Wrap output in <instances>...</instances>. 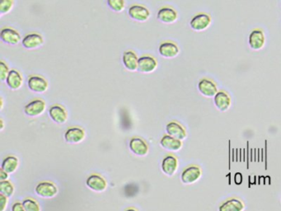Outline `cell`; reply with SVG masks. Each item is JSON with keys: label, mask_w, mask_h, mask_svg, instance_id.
Masks as SVG:
<instances>
[{"label": "cell", "mask_w": 281, "mask_h": 211, "mask_svg": "<svg viewBox=\"0 0 281 211\" xmlns=\"http://www.w3.org/2000/svg\"><path fill=\"white\" fill-rule=\"evenodd\" d=\"M43 44H44V39L40 34H37V33H30L21 40V45L27 50L39 48L42 46Z\"/></svg>", "instance_id": "ffe728a7"}, {"label": "cell", "mask_w": 281, "mask_h": 211, "mask_svg": "<svg viewBox=\"0 0 281 211\" xmlns=\"http://www.w3.org/2000/svg\"><path fill=\"white\" fill-rule=\"evenodd\" d=\"M49 115L54 122L64 124L67 121L68 113L66 110L60 105H54L49 109Z\"/></svg>", "instance_id": "d6986e66"}, {"label": "cell", "mask_w": 281, "mask_h": 211, "mask_svg": "<svg viewBox=\"0 0 281 211\" xmlns=\"http://www.w3.org/2000/svg\"><path fill=\"white\" fill-rule=\"evenodd\" d=\"M0 101H1V108H0V109L3 110V105H4V103H3V97H1V98H0Z\"/></svg>", "instance_id": "d590c367"}, {"label": "cell", "mask_w": 281, "mask_h": 211, "mask_svg": "<svg viewBox=\"0 0 281 211\" xmlns=\"http://www.w3.org/2000/svg\"><path fill=\"white\" fill-rule=\"evenodd\" d=\"M122 62H123L125 68L129 71L134 72L138 70L139 58L137 57L136 54L134 53V51H125L122 56Z\"/></svg>", "instance_id": "603a6c76"}, {"label": "cell", "mask_w": 281, "mask_h": 211, "mask_svg": "<svg viewBox=\"0 0 281 211\" xmlns=\"http://www.w3.org/2000/svg\"><path fill=\"white\" fill-rule=\"evenodd\" d=\"M126 211H139L137 209L134 208V207H131V208L126 209Z\"/></svg>", "instance_id": "e575fe53"}, {"label": "cell", "mask_w": 281, "mask_h": 211, "mask_svg": "<svg viewBox=\"0 0 281 211\" xmlns=\"http://www.w3.org/2000/svg\"><path fill=\"white\" fill-rule=\"evenodd\" d=\"M14 1L13 0H3L0 3V14L1 16L3 14H7L12 10L14 7Z\"/></svg>", "instance_id": "f1b7e54d"}, {"label": "cell", "mask_w": 281, "mask_h": 211, "mask_svg": "<svg viewBox=\"0 0 281 211\" xmlns=\"http://www.w3.org/2000/svg\"><path fill=\"white\" fill-rule=\"evenodd\" d=\"M157 68H158V61L154 57L150 56L139 57L137 71L142 74H150L155 71Z\"/></svg>", "instance_id": "8fae6325"}, {"label": "cell", "mask_w": 281, "mask_h": 211, "mask_svg": "<svg viewBox=\"0 0 281 211\" xmlns=\"http://www.w3.org/2000/svg\"><path fill=\"white\" fill-rule=\"evenodd\" d=\"M211 21V17L209 16V14L201 13L193 17L190 21V27L194 31L202 32L210 26Z\"/></svg>", "instance_id": "277c9868"}, {"label": "cell", "mask_w": 281, "mask_h": 211, "mask_svg": "<svg viewBox=\"0 0 281 211\" xmlns=\"http://www.w3.org/2000/svg\"><path fill=\"white\" fill-rule=\"evenodd\" d=\"M0 38L3 42L10 46H16L21 40H22L19 32L10 27H5L1 30Z\"/></svg>", "instance_id": "4fadbf2b"}, {"label": "cell", "mask_w": 281, "mask_h": 211, "mask_svg": "<svg viewBox=\"0 0 281 211\" xmlns=\"http://www.w3.org/2000/svg\"><path fill=\"white\" fill-rule=\"evenodd\" d=\"M129 16L134 21L145 22L150 18V12L146 7L139 4H134L129 8Z\"/></svg>", "instance_id": "52a82bcc"}, {"label": "cell", "mask_w": 281, "mask_h": 211, "mask_svg": "<svg viewBox=\"0 0 281 211\" xmlns=\"http://www.w3.org/2000/svg\"><path fill=\"white\" fill-rule=\"evenodd\" d=\"M202 176V169L197 165L186 168L181 174V181L185 185H191L197 182Z\"/></svg>", "instance_id": "7a4b0ae2"}, {"label": "cell", "mask_w": 281, "mask_h": 211, "mask_svg": "<svg viewBox=\"0 0 281 211\" xmlns=\"http://www.w3.org/2000/svg\"><path fill=\"white\" fill-rule=\"evenodd\" d=\"M86 133L81 127H70L64 133V140L68 144H77L85 139Z\"/></svg>", "instance_id": "ba28073f"}, {"label": "cell", "mask_w": 281, "mask_h": 211, "mask_svg": "<svg viewBox=\"0 0 281 211\" xmlns=\"http://www.w3.org/2000/svg\"><path fill=\"white\" fill-rule=\"evenodd\" d=\"M158 52L161 57L166 59H172L177 57L180 53V49L177 44L172 41H165L158 47Z\"/></svg>", "instance_id": "5bb4252c"}, {"label": "cell", "mask_w": 281, "mask_h": 211, "mask_svg": "<svg viewBox=\"0 0 281 211\" xmlns=\"http://www.w3.org/2000/svg\"><path fill=\"white\" fill-rule=\"evenodd\" d=\"M27 86L31 91L36 94H44L48 89V82L39 75H32L28 77Z\"/></svg>", "instance_id": "5b68a950"}, {"label": "cell", "mask_w": 281, "mask_h": 211, "mask_svg": "<svg viewBox=\"0 0 281 211\" xmlns=\"http://www.w3.org/2000/svg\"><path fill=\"white\" fill-rule=\"evenodd\" d=\"M157 19L158 21L165 24H171L177 21L178 19V14L174 8L164 7L158 10Z\"/></svg>", "instance_id": "2e32d148"}, {"label": "cell", "mask_w": 281, "mask_h": 211, "mask_svg": "<svg viewBox=\"0 0 281 211\" xmlns=\"http://www.w3.org/2000/svg\"><path fill=\"white\" fill-rule=\"evenodd\" d=\"M23 83V78L21 74L16 70H10L6 79V84L12 90H19Z\"/></svg>", "instance_id": "cb8c5ba5"}, {"label": "cell", "mask_w": 281, "mask_h": 211, "mask_svg": "<svg viewBox=\"0 0 281 211\" xmlns=\"http://www.w3.org/2000/svg\"><path fill=\"white\" fill-rule=\"evenodd\" d=\"M0 194L7 198H10L14 195V187L9 181L0 182Z\"/></svg>", "instance_id": "484cf974"}, {"label": "cell", "mask_w": 281, "mask_h": 211, "mask_svg": "<svg viewBox=\"0 0 281 211\" xmlns=\"http://www.w3.org/2000/svg\"><path fill=\"white\" fill-rule=\"evenodd\" d=\"M22 206L26 211H41L39 203L32 198H27L22 201Z\"/></svg>", "instance_id": "4316f807"}, {"label": "cell", "mask_w": 281, "mask_h": 211, "mask_svg": "<svg viewBox=\"0 0 281 211\" xmlns=\"http://www.w3.org/2000/svg\"><path fill=\"white\" fill-rule=\"evenodd\" d=\"M11 211H26L24 207L22 206V203L20 202H15V203L12 206Z\"/></svg>", "instance_id": "1f68e13d"}, {"label": "cell", "mask_w": 281, "mask_h": 211, "mask_svg": "<svg viewBox=\"0 0 281 211\" xmlns=\"http://www.w3.org/2000/svg\"><path fill=\"white\" fill-rule=\"evenodd\" d=\"M9 72L10 70H8V65L3 61L0 62V78L2 82H6Z\"/></svg>", "instance_id": "f546056e"}, {"label": "cell", "mask_w": 281, "mask_h": 211, "mask_svg": "<svg viewBox=\"0 0 281 211\" xmlns=\"http://www.w3.org/2000/svg\"><path fill=\"white\" fill-rule=\"evenodd\" d=\"M161 147L169 152H177L182 150L183 144L179 139H175L169 134H165L160 139Z\"/></svg>", "instance_id": "44dd1931"}, {"label": "cell", "mask_w": 281, "mask_h": 211, "mask_svg": "<svg viewBox=\"0 0 281 211\" xmlns=\"http://www.w3.org/2000/svg\"><path fill=\"white\" fill-rule=\"evenodd\" d=\"M46 104L41 99H36L29 103H27L24 107V113L30 117H37L42 115L46 111Z\"/></svg>", "instance_id": "8992f818"}, {"label": "cell", "mask_w": 281, "mask_h": 211, "mask_svg": "<svg viewBox=\"0 0 281 211\" xmlns=\"http://www.w3.org/2000/svg\"><path fill=\"white\" fill-rule=\"evenodd\" d=\"M0 203H1V211H5L8 206V198L0 194Z\"/></svg>", "instance_id": "4dcf8cb0"}, {"label": "cell", "mask_w": 281, "mask_h": 211, "mask_svg": "<svg viewBox=\"0 0 281 211\" xmlns=\"http://www.w3.org/2000/svg\"><path fill=\"white\" fill-rule=\"evenodd\" d=\"M87 187L95 192L102 193L107 190V182L99 174H92L86 180Z\"/></svg>", "instance_id": "3957f363"}, {"label": "cell", "mask_w": 281, "mask_h": 211, "mask_svg": "<svg viewBox=\"0 0 281 211\" xmlns=\"http://www.w3.org/2000/svg\"><path fill=\"white\" fill-rule=\"evenodd\" d=\"M35 193L39 197L43 199H53L58 195L59 190L55 183L46 181L39 182L36 186Z\"/></svg>", "instance_id": "6da1fadb"}, {"label": "cell", "mask_w": 281, "mask_h": 211, "mask_svg": "<svg viewBox=\"0 0 281 211\" xmlns=\"http://www.w3.org/2000/svg\"><path fill=\"white\" fill-rule=\"evenodd\" d=\"M8 177H9V174L7 173L6 172L3 171V170L0 171V181L1 182L8 181Z\"/></svg>", "instance_id": "d6a6232c"}, {"label": "cell", "mask_w": 281, "mask_h": 211, "mask_svg": "<svg viewBox=\"0 0 281 211\" xmlns=\"http://www.w3.org/2000/svg\"><path fill=\"white\" fill-rule=\"evenodd\" d=\"M214 103L215 107L220 112L224 113L230 108L232 100L228 93L225 91H219L218 94L214 96Z\"/></svg>", "instance_id": "ac0fdd59"}, {"label": "cell", "mask_w": 281, "mask_h": 211, "mask_svg": "<svg viewBox=\"0 0 281 211\" xmlns=\"http://www.w3.org/2000/svg\"><path fill=\"white\" fill-rule=\"evenodd\" d=\"M19 160L16 156L9 155L3 158L1 164V170L6 172L7 173H14L19 169Z\"/></svg>", "instance_id": "d4e9b609"}, {"label": "cell", "mask_w": 281, "mask_h": 211, "mask_svg": "<svg viewBox=\"0 0 281 211\" xmlns=\"http://www.w3.org/2000/svg\"><path fill=\"white\" fill-rule=\"evenodd\" d=\"M178 159L174 155L169 154L165 156V158L162 161L161 169L162 172L168 176H172L177 173L178 169Z\"/></svg>", "instance_id": "9c48e42d"}, {"label": "cell", "mask_w": 281, "mask_h": 211, "mask_svg": "<svg viewBox=\"0 0 281 211\" xmlns=\"http://www.w3.org/2000/svg\"><path fill=\"white\" fill-rule=\"evenodd\" d=\"M0 122H1V126H0V131H3V129H4V122H3V119L0 120Z\"/></svg>", "instance_id": "836d02e7"}, {"label": "cell", "mask_w": 281, "mask_h": 211, "mask_svg": "<svg viewBox=\"0 0 281 211\" xmlns=\"http://www.w3.org/2000/svg\"><path fill=\"white\" fill-rule=\"evenodd\" d=\"M244 201L239 198L231 197L219 206L218 211H244Z\"/></svg>", "instance_id": "7402d4cb"}, {"label": "cell", "mask_w": 281, "mask_h": 211, "mask_svg": "<svg viewBox=\"0 0 281 211\" xmlns=\"http://www.w3.org/2000/svg\"><path fill=\"white\" fill-rule=\"evenodd\" d=\"M107 3L112 10L117 13L122 12L126 7V2L123 0H108Z\"/></svg>", "instance_id": "83f0119b"}, {"label": "cell", "mask_w": 281, "mask_h": 211, "mask_svg": "<svg viewBox=\"0 0 281 211\" xmlns=\"http://www.w3.org/2000/svg\"><path fill=\"white\" fill-rule=\"evenodd\" d=\"M249 46L254 51H259L265 46V34L262 30L254 29L251 32L248 38Z\"/></svg>", "instance_id": "e0dca14e"}, {"label": "cell", "mask_w": 281, "mask_h": 211, "mask_svg": "<svg viewBox=\"0 0 281 211\" xmlns=\"http://www.w3.org/2000/svg\"><path fill=\"white\" fill-rule=\"evenodd\" d=\"M129 148L133 154L139 157H145L149 153L147 143L139 137H134L130 140Z\"/></svg>", "instance_id": "30bf717a"}, {"label": "cell", "mask_w": 281, "mask_h": 211, "mask_svg": "<svg viewBox=\"0 0 281 211\" xmlns=\"http://www.w3.org/2000/svg\"><path fill=\"white\" fill-rule=\"evenodd\" d=\"M166 132L167 134L175 139H179L181 141L187 139V132L186 129L177 121H170L167 124Z\"/></svg>", "instance_id": "7c38bea8"}, {"label": "cell", "mask_w": 281, "mask_h": 211, "mask_svg": "<svg viewBox=\"0 0 281 211\" xmlns=\"http://www.w3.org/2000/svg\"><path fill=\"white\" fill-rule=\"evenodd\" d=\"M198 90L201 95L206 97H214L218 94L217 85L209 78H202L198 83Z\"/></svg>", "instance_id": "9a60e30c"}]
</instances>
